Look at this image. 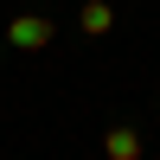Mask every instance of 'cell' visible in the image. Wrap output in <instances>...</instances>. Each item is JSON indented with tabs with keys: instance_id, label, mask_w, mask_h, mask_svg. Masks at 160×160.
I'll return each instance as SVG.
<instances>
[{
	"instance_id": "obj_1",
	"label": "cell",
	"mask_w": 160,
	"mask_h": 160,
	"mask_svg": "<svg viewBox=\"0 0 160 160\" xmlns=\"http://www.w3.org/2000/svg\"><path fill=\"white\" fill-rule=\"evenodd\" d=\"M51 38H58V26H51L45 13H19V19L7 26V45H19V51H45Z\"/></svg>"
},
{
	"instance_id": "obj_2",
	"label": "cell",
	"mask_w": 160,
	"mask_h": 160,
	"mask_svg": "<svg viewBox=\"0 0 160 160\" xmlns=\"http://www.w3.org/2000/svg\"><path fill=\"white\" fill-rule=\"evenodd\" d=\"M77 26H83V38H109L115 32V7H109V0H83Z\"/></svg>"
},
{
	"instance_id": "obj_3",
	"label": "cell",
	"mask_w": 160,
	"mask_h": 160,
	"mask_svg": "<svg viewBox=\"0 0 160 160\" xmlns=\"http://www.w3.org/2000/svg\"><path fill=\"white\" fill-rule=\"evenodd\" d=\"M102 154L109 160H141V135L135 128H109V135H102Z\"/></svg>"
}]
</instances>
